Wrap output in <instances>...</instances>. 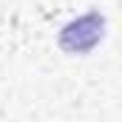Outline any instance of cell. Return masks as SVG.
Instances as JSON below:
<instances>
[{"label": "cell", "mask_w": 122, "mask_h": 122, "mask_svg": "<svg viewBox=\"0 0 122 122\" xmlns=\"http://www.w3.org/2000/svg\"><path fill=\"white\" fill-rule=\"evenodd\" d=\"M102 37H105V17L99 11H88V14L65 23L60 29L57 43H60L62 51H68V54H88L91 48L99 46Z\"/></svg>", "instance_id": "cell-1"}]
</instances>
